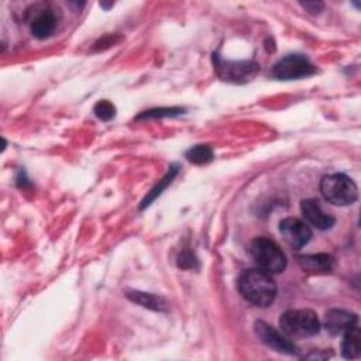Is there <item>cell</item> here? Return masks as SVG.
<instances>
[{
	"label": "cell",
	"mask_w": 361,
	"mask_h": 361,
	"mask_svg": "<svg viewBox=\"0 0 361 361\" xmlns=\"http://www.w3.org/2000/svg\"><path fill=\"white\" fill-rule=\"evenodd\" d=\"M316 72V66L303 55L290 54L279 59L272 69V75L281 80H292L310 76Z\"/></svg>",
	"instance_id": "cell-5"
},
{
	"label": "cell",
	"mask_w": 361,
	"mask_h": 361,
	"mask_svg": "<svg viewBox=\"0 0 361 361\" xmlns=\"http://www.w3.org/2000/svg\"><path fill=\"white\" fill-rule=\"evenodd\" d=\"M178 265L183 269H195L199 267L196 257L190 251H183L178 257Z\"/></svg>",
	"instance_id": "cell-19"
},
{
	"label": "cell",
	"mask_w": 361,
	"mask_h": 361,
	"mask_svg": "<svg viewBox=\"0 0 361 361\" xmlns=\"http://www.w3.org/2000/svg\"><path fill=\"white\" fill-rule=\"evenodd\" d=\"M254 330L259 340L269 348L288 355H299L298 347L264 320H257L254 324Z\"/></svg>",
	"instance_id": "cell-7"
},
{
	"label": "cell",
	"mask_w": 361,
	"mask_h": 361,
	"mask_svg": "<svg viewBox=\"0 0 361 361\" xmlns=\"http://www.w3.org/2000/svg\"><path fill=\"white\" fill-rule=\"evenodd\" d=\"M279 327L289 337H310L319 333L320 320L310 309H292L281 314Z\"/></svg>",
	"instance_id": "cell-4"
},
{
	"label": "cell",
	"mask_w": 361,
	"mask_h": 361,
	"mask_svg": "<svg viewBox=\"0 0 361 361\" xmlns=\"http://www.w3.org/2000/svg\"><path fill=\"white\" fill-rule=\"evenodd\" d=\"M58 20L51 8L41 10L30 23V30L34 37L44 39L48 38L56 28Z\"/></svg>",
	"instance_id": "cell-12"
},
{
	"label": "cell",
	"mask_w": 361,
	"mask_h": 361,
	"mask_svg": "<svg viewBox=\"0 0 361 361\" xmlns=\"http://www.w3.org/2000/svg\"><path fill=\"white\" fill-rule=\"evenodd\" d=\"M302 7L306 8L309 13L316 14V13H320L323 10V3H320V1H305V3H302Z\"/></svg>",
	"instance_id": "cell-21"
},
{
	"label": "cell",
	"mask_w": 361,
	"mask_h": 361,
	"mask_svg": "<svg viewBox=\"0 0 361 361\" xmlns=\"http://www.w3.org/2000/svg\"><path fill=\"white\" fill-rule=\"evenodd\" d=\"M238 290L241 296L258 307H268L274 303L278 286L271 274L257 268L244 269L238 278Z\"/></svg>",
	"instance_id": "cell-1"
},
{
	"label": "cell",
	"mask_w": 361,
	"mask_h": 361,
	"mask_svg": "<svg viewBox=\"0 0 361 361\" xmlns=\"http://www.w3.org/2000/svg\"><path fill=\"white\" fill-rule=\"evenodd\" d=\"M251 255L257 267L268 274H279L286 268V255L282 248L267 237H257L251 243Z\"/></svg>",
	"instance_id": "cell-2"
},
{
	"label": "cell",
	"mask_w": 361,
	"mask_h": 361,
	"mask_svg": "<svg viewBox=\"0 0 361 361\" xmlns=\"http://www.w3.org/2000/svg\"><path fill=\"white\" fill-rule=\"evenodd\" d=\"M127 298L130 300H133L134 303L155 310V312H166L168 309V303L165 302L164 298L149 293V292H141V290H128L127 292Z\"/></svg>",
	"instance_id": "cell-13"
},
{
	"label": "cell",
	"mask_w": 361,
	"mask_h": 361,
	"mask_svg": "<svg viewBox=\"0 0 361 361\" xmlns=\"http://www.w3.org/2000/svg\"><path fill=\"white\" fill-rule=\"evenodd\" d=\"M123 38L117 34H107L102 38H99V41L94 44V49L96 51H100V49H106V48H110L111 45H116L121 41Z\"/></svg>",
	"instance_id": "cell-20"
},
{
	"label": "cell",
	"mask_w": 361,
	"mask_h": 361,
	"mask_svg": "<svg viewBox=\"0 0 361 361\" xmlns=\"http://www.w3.org/2000/svg\"><path fill=\"white\" fill-rule=\"evenodd\" d=\"M214 62V69L217 75L223 80H230V82H247L251 78L255 76L258 72V65L251 61H243V62H230L224 61L220 56L213 58Z\"/></svg>",
	"instance_id": "cell-6"
},
{
	"label": "cell",
	"mask_w": 361,
	"mask_h": 361,
	"mask_svg": "<svg viewBox=\"0 0 361 361\" xmlns=\"http://www.w3.org/2000/svg\"><path fill=\"white\" fill-rule=\"evenodd\" d=\"M93 113L97 118L109 121L116 116V106L109 100H99L93 107Z\"/></svg>",
	"instance_id": "cell-18"
},
{
	"label": "cell",
	"mask_w": 361,
	"mask_h": 361,
	"mask_svg": "<svg viewBox=\"0 0 361 361\" xmlns=\"http://www.w3.org/2000/svg\"><path fill=\"white\" fill-rule=\"evenodd\" d=\"M214 154L210 145L206 144H200V145H195L192 148H189L186 151V158L189 162L195 164V165H204L209 164L213 159Z\"/></svg>",
	"instance_id": "cell-16"
},
{
	"label": "cell",
	"mask_w": 361,
	"mask_h": 361,
	"mask_svg": "<svg viewBox=\"0 0 361 361\" xmlns=\"http://www.w3.org/2000/svg\"><path fill=\"white\" fill-rule=\"evenodd\" d=\"M358 317L355 313L343 310V309H331L324 316V327L331 334H343L351 327L357 326Z\"/></svg>",
	"instance_id": "cell-10"
},
{
	"label": "cell",
	"mask_w": 361,
	"mask_h": 361,
	"mask_svg": "<svg viewBox=\"0 0 361 361\" xmlns=\"http://www.w3.org/2000/svg\"><path fill=\"white\" fill-rule=\"evenodd\" d=\"M300 212L303 217L319 230H329L334 226L336 220L333 216L323 212L316 199H305L300 202Z\"/></svg>",
	"instance_id": "cell-9"
},
{
	"label": "cell",
	"mask_w": 361,
	"mask_h": 361,
	"mask_svg": "<svg viewBox=\"0 0 361 361\" xmlns=\"http://www.w3.org/2000/svg\"><path fill=\"white\" fill-rule=\"evenodd\" d=\"M279 231H281L285 243L293 250L302 248L312 238L310 227L305 221H302L296 217L282 219L279 223Z\"/></svg>",
	"instance_id": "cell-8"
},
{
	"label": "cell",
	"mask_w": 361,
	"mask_h": 361,
	"mask_svg": "<svg viewBox=\"0 0 361 361\" xmlns=\"http://www.w3.org/2000/svg\"><path fill=\"white\" fill-rule=\"evenodd\" d=\"M320 192L327 202L336 206H348L358 197L355 182L344 173H330L323 176Z\"/></svg>",
	"instance_id": "cell-3"
},
{
	"label": "cell",
	"mask_w": 361,
	"mask_h": 361,
	"mask_svg": "<svg viewBox=\"0 0 361 361\" xmlns=\"http://www.w3.org/2000/svg\"><path fill=\"white\" fill-rule=\"evenodd\" d=\"M343 334H344V337H343V341H341V355L347 360L357 358L361 353L360 329L357 326H354Z\"/></svg>",
	"instance_id": "cell-14"
},
{
	"label": "cell",
	"mask_w": 361,
	"mask_h": 361,
	"mask_svg": "<svg viewBox=\"0 0 361 361\" xmlns=\"http://www.w3.org/2000/svg\"><path fill=\"white\" fill-rule=\"evenodd\" d=\"M185 110L182 107H159V109H151L147 111H142L137 120L140 118H157V117H173L182 114Z\"/></svg>",
	"instance_id": "cell-17"
},
{
	"label": "cell",
	"mask_w": 361,
	"mask_h": 361,
	"mask_svg": "<svg viewBox=\"0 0 361 361\" xmlns=\"http://www.w3.org/2000/svg\"><path fill=\"white\" fill-rule=\"evenodd\" d=\"M299 267L309 274H329L333 268V257L324 252L305 254L296 257Z\"/></svg>",
	"instance_id": "cell-11"
},
{
	"label": "cell",
	"mask_w": 361,
	"mask_h": 361,
	"mask_svg": "<svg viewBox=\"0 0 361 361\" xmlns=\"http://www.w3.org/2000/svg\"><path fill=\"white\" fill-rule=\"evenodd\" d=\"M178 171H179V166L178 165H172L171 168H169V171L166 172V175L157 183V186L155 188H152L151 189V192L145 196V199L141 202V209H144V207H147V206H149L151 204V202L157 197V196H159L161 193H162V190L172 182V179L176 176V173H178Z\"/></svg>",
	"instance_id": "cell-15"
}]
</instances>
